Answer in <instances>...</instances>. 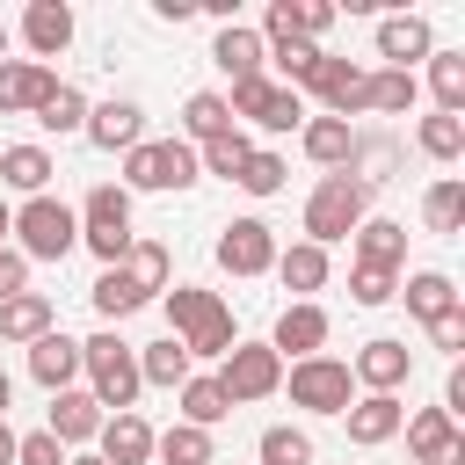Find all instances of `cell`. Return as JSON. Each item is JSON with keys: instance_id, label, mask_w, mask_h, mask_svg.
I'll return each instance as SVG.
<instances>
[{"instance_id": "cell-1", "label": "cell", "mask_w": 465, "mask_h": 465, "mask_svg": "<svg viewBox=\"0 0 465 465\" xmlns=\"http://www.w3.org/2000/svg\"><path fill=\"white\" fill-rule=\"evenodd\" d=\"M160 305H167V334L189 349V363L196 356H218L225 363V349L240 341L232 334V305L218 291H203V283H174V291H160Z\"/></svg>"}, {"instance_id": "cell-2", "label": "cell", "mask_w": 465, "mask_h": 465, "mask_svg": "<svg viewBox=\"0 0 465 465\" xmlns=\"http://www.w3.org/2000/svg\"><path fill=\"white\" fill-rule=\"evenodd\" d=\"M80 371H87V392H94V407L102 414H131L138 407V349L116 334V327H102V334H87L80 341Z\"/></svg>"}, {"instance_id": "cell-3", "label": "cell", "mask_w": 465, "mask_h": 465, "mask_svg": "<svg viewBox=\"0 0 465 465\" xmlns=\"http://www.w3.org/2000/svg\"><path fill=\"white\" fill-rule=\"evenodd\" d=\"M196 182H203L196 174V145H182V138H138L124 153V189L131 196H182Z\"/></svg>"}, {"instance_id": "cell-4", "label": "cell", "mask_w": 465, "mask_h": 465, "mask_svg": "<svg viewBox=\"0 0 465 465\" xmlns=\"http://www.w3.org/2000/svg\"><path fill=\"white\" fill-rule=\"evenodd\" d=\"M73 218H80V247H87L102 269H116V262L131 254V240H138V232H131V189H124V182H94Z\"/></svg>"}, {"instance_id": "cell-5", "label": "cell", "mask_w": 465, "mask_h": 465, "mask_svg": "<svg viewBox=\"0 0 465 465\" xmlns=\"http://www.w3.org/2000/svg\"><path fill=\"white\" fill-rule=\"evenodd\" d=\"M363 218H371V189H363L356 174H320V182H312V196H305V240H312V247L349 240Z\"/></svg>"}, {"instance_id": "cell-6", "label": "cell", "mask_w": 465, "mask_h": 465, "mask_svg": "<svg viewBox=\"0 0 465 465\" xmlns=\"http://www.w3.org/2000/svg\"><path fill=\"white\" fill-rule=\"evenodd\" d=\"M15 254L22 262H65L73 247H80V218H73V203H58V196H29V203H15Z\"/></svg>"}, {"instance_id": "cell-7", "label": "cell", "mask_w": 465, "mask_h": 465, "mask_svg": "<svg viewBox=\"0 0 465 465\" xmlns=\"http://www.w3.org/2000/svg\"><path fill=\"white\" fill-rule=\"evenodd\" d=\"M225 109H232V124H254V131H269V138H283V131H298L305 124V94L298 87H283V80H240L232 94H225Z\"/></svg>"}, {"instance_id": "cell-8", "label": "cell", "mask_w": 465, "mask_h": 465, "mask_svg": "<svg viewBox=\"0 0 465 465\" xmlns=\"http://www.w3.org/2000/svg\"><path fill=\"white\" fill-rule=\"evenodd\" d=\"M211 378L225 385L232 407H254V400H276V392H283V356H276L269 341H232Z\"/></svg>"}, {"instance_id": "cell-9", "label": "cell", "mask_w": 465, "mask_h": 465, "mask_svg": "<svg viewBox=\"0 0 465 465\" xmlns=\"http://www.w3.org/2000/svg\"><path fill=\"white\" fill-rule=\"evenodd\" d=\"M283 392H291V407H305V414H349L356 378H349L341 356H305V363H283Z\"/></svg>"}, {"instance_id": "cell-10", "label": "cell", "mask_w": 465, "mask_h": 465, "mask_svg": "<svg viewBox=\"0 0 465 465\" xmlns=\"http://www.w3.org/2000/svg\"><path fill=\"white\" fill-rule=\"evenodd\" d=\"M298 94H312V102H320V116L356 124V116H363V65H349V58L320 51V58H312V73L298 80Z\"/></svg>"}, {"instance_id": "cell-11", "label": "cell", "mask_w": 465, "mask_h": 465, "mask_svg": "<svg viewBox=\"0 0 465 465\" xmlns=\"http://www.w3.org/2000/svg\"><path fill=\"white\" fill-rule=\"evenodd\" d=\"M218 269L225 276H269L276 269V225L269 218H232L218 232Z\"/></svg>"}, {"instance_id": "cell-12", "label": "cell", "mask_w": 465, "mask_h": 465, "mask_svg": "<svg viewBox=\"0 0 465 465\" xmlns=\"http://www.w3.org/2000/svg\"><path fill=\"white\" fill-rule=\"evenodd\" d=\"M327 334H334L327 305H320V298H298V305H283V312H276L269 349H276V356H291V363H305V356H327Z\"/></svg>"}, {"instance_id": "cell-13", "label": "cell", "mask_w": 465, "mask_h": 465, "mask_svg": "<svg viewBox=\"0 0 465 465\" xmlns=\"http://www.w3.org/2000/svg\"><path fill=\"white\" fill-rule=\"evenodd\" d=\"M80 138H87L94 153H131V145L145 138V109H138L131 94H109V102H87V124H80Z\"/></svg>"}, {"instance_id": "cell-14", "label": "cell", "mask_w": 465, "mask_h": 465, "mask_svg": "<svg viewBox=\"0 0 465 465\" xmlns=\"http://www.w3.org/2000/svg\"><path fill=\"white\" fill-rule=\"evenodd\" d=\"M349 378H356L363 392H400V385L414 378V349H407L400 334H378V341H363V349L349 356Z\"/></svg>"}, {"instance_id": "cell-15", "label": "cell", "mask_w": 465, "mask_h": 465, "mask_svg": "<svg viewBox=\"0 0 465 465\" xmlns=\"http://www.w3.org/2000/svg\"><path fill=\"white\" fill-rule=\"evenodd\" d=\"M102 407H94V392L87 385H65V392H51V407H44V429L65 443V450H87L94 436H102Z\"/></svg>"}, {"instance_id": "cell-16", "label": "cell", "mask_w": 465, "mask_h": 465, "mask_svg": "<svg viewBox=\"0 0 465 465\" xmlns=\"http://www.w3.org/2000/svg\"><path fill=\"white\" fill-rule=\"evenodd\" d=\"M400 429H407L414 465H465V436H458V421H450L443 407H414Z\"/></svg>"}, {"instance_id": "cell-17", "label": "cell", "mask_w": 465, "mask_h": 465, "mask_svg": "<svg viewBox=\"0 0 465 465\" xmlns=\"http://www.w3.org/2000/svg\"><path fill=\"white\" fill-rule=\"evenodd\" d=\"M73 7L65 0H29L22 7V44H29V58L36 65H51V58H65V44H73Z\"/></svg>"}, {"instance_id": "cell-18", "label": "cell", "mask_w": 465, "mask_h": 465, "mask_svg": "<svg viewBox=\"0 0 465 465\" xmlns=\"http://www.w3.org/2000/svg\"><path fill=\"white\" fill-rule=\"evenodd\" d=\"M341 421H349V443H356V450H378V443H392V436H400L407 407H400V392H356Z\"/></svg>"}, {"instance_id": "cell-19", "label": "cell", "mask_w": 465, "mask_h": 465, "mask_svg": "<svg viewBox=\"0 0 465 465\" xmlns=\"http://www.w3.org/2000/svg\"><path fill=\"white\" fill-rule=\"evenodd\" d=\"M51 87H58L51 65H36V58H0V116H36Z\"/></svg>"}, {"instance_id": "cell-20", "label": "cell", "mask_w": 465, "mask_h": 465, "mask_svg": "<svg viewBox=\"0 0 465 465\" xmlns=\"http://www.w3.org/2000/svg\"><path fill=\"white\" fill-rule=\"evenodd\" d=\"M429 51H436L429 15H385V22H378V58H385L392 73H414V58H429Z\"/></svg>"}, {"instance_id": "cell-21", "label": "cell", "mask_w": 465, "mask_h": 465, "mask_svg": "<svg viewBox=\"0 0 465 465\" xmlns=\"http://www.w3.org/2000/svg\"><path fill=\"white\" fill-rule=\"evenodd\" d=\"M51 174H58L51 145H0V196H7V189H15L22 203H29V196H51Z\"/></svg>"}, {"instance_id": "cell-22", "label": "cell", "mask_w": 465, "mask_h": 465, "mask_svg": "<svg viewBox=\"0 0 465 465\" xmlns=\"http://www.w3.org/2000/svg\"><path fill=\"white\" fill-rule=\"evenodd\" d=\"M94 458L102 465H153V421L131 407V414H109L102 436H94Z\"/></svg>"}, {"instance_id": "cell-23", "label": "cell", "mask_w": 465, "mask_h": 465, "mask_svg": "<svg viewBox=\"0 0 465 465\" xmlns=\"http://www.w3.org/2000/svg\"><path fill=\"white\" fill-rule=\"evenodd\" d=\"M211 65L240 87V80H262L269 65H262V36L247 29V22H218V36H211Z\"/></svg>"}, {"instance_id": "cell-24", "label": "cell", "mask_w": 465, "mask_h": 465, "mask_svg": "<svg viewBox=\"0 0 465 465\" xmlns=\"http://www.w3.org/2000/svg\"><path fill=\"white\" fill-rule=\"evenodd\" d=\"M298 145H305V160H312V167H327V174H349L356 124H341V116H305V124H298Z\"/></svg>"}, {"instance_id": "cell-25", "label": "cell", "mask_w": 465, "mask_h": 465, "mask_svg": "<svg viewBox=\"0 0 465 465\" xmlns=\"http://www.w3.org/2000/svg\"><path fill=\"white\" fill-rule=\"evenodd\" d=\"M283 291H291V305L298 298H312V291H327V276H334V262H327V247H312V240H298V247H276V269H269Z\"/></svg>"}, {"instance_id": "cell-26", "label": "cell", "mask_w": 465, "mask_h": 465, "mask_svg": "<svg viewBox=\"0 0 465 465\" xmlns=\"http://www.w3.org/2000/svg\"><path fill=\"white\" fill-rule=\"evenodd\" d=\"M349 247H356V262L363 269H407V225L400 218H363L356 232H349Z\"/></svg>"}, {"instance_id": "cell-27", "label": "cell", "mask_w": 465, "mask_h": 465, "mask_svg": "<svg viewBox=\"0 0 465 465\" xmlns=\"http://www.w3.org/2000/svg\"><path fill=\"white\" fill-rule=\"evenodd\" d=\"M29 378H36L44 392H65V385L80 378V341H73V334H58V327H51V334H36V341H29Z\"/></svg>"}, {"instance_id": "cell-28", "label": "cell", "mask_w": 465, "mask_h": 465, "mask_svg": "<svg viewBox=\"0 0 465 465\" xmlns=\"http://www.w3.org/2000/svg\"><path fill=\"white\" fill-rule=\"evenodd\" d=\"M189 371H196V363H189V349H182L174 334H160V341L138 349V385H153V392H182Z\"/></svg>"}, {"instance_id": "cell-29", "label": "cell", "mask_w": 465, "mask_h": 465, "mask_svg": "<svg viewBox=\"0 0 465 465\" xmlns=\"http://www.w3.org/2000/svg\"><path fill=\"white\" fill-rule=\"evenodd\" d=\"M51 327H58V305H51L44 291H15V298L0 305V341H22V349H29V341L51 334Z\"/></svg>"}, {"instance_id": "cell-30", "label": "cell", "mask_w": 465, "mask_h": 465, "mask_svg": "<svg viewBox=\"0 0 465 465\" xmlns=\"http://www.w3.org/2000/svg\"><path fill=\"white\" fill-rule=\"evenodd\" d=\"M414 102H421V80L414 73H392V65L363 73V116H407Z\"/></svg>"}, {"instance_id": "cell-31", "label": "cell", "mask_w": 465, "mask_h": 465, "mask_svg": "<svg viewBox=\"0 0 465 465\" xmlns=\"http://www.w3.org/2000/svg\"><path fill=\"white\" fill-rule=\"evenodd\" d=\"M225 131H232L225 94H218V87H196V94L182 102V145H211V138H225Z\"/></svg>"}, {"instance_id": "cell-32", "label": "cell", "mask_w": 465, "mask_h": 465, "mask_svg": "<svg viewBox=\"0 0 465 465\" xmlns=\"http://www.w3.org/2000/svg\"><path fill=\"white\" fill-rule=\"evenodd\" d=\"M400 298H407V312H414L421 327H429L436 312H450V305H465V298H458V283H450L443 269H414V276H400Z\"/></svg>"}, {"instance_id": "cell-33", "label": "cell", "mask_w": 465, "mask_h": 465, "mask_svg": "<svg viewBox=\"0 0 465 465\" xmlns=\"http://www.w3.org/2000/svg\"><path fill=\"white\" fill-rule=\"evenodd\" d=\"M174 400H182V421H189V429H218V421L232 414V400H225V385H218L211 371H189V385H182Z\"/></svg>"}, {"instance_id": "cell-34", "label": "cell", "mask_w": 465, "mask_h": 465, "mask_svg": "<svg viewBox=\"0 0 465 465\" xmlns=\"http://www.w3.org/2000/svg\"><path fill=\"white\" fill-rule=\"evenodd\" d=\"M153 458L160 465H218V443H211V429L174 421V429H153Z\"/></svg>"}, {"instance_id": "cell-35", "label": "cell", "mask_w": 465, "mask_h": 465, "mask_svg": "<svg viewBox=\"0 0 465 465\" xmlns=\"http://www.w3.org/2000/svg\"><path fill=\"white\" fill-rule=\"evenodd\" d=\"M116 269H124L145 298H160V291H167V276H174V254H167V240H131V254H124Z\"/></svg>"}, {"instance_id": "cell-36", "label": "cell", "mask_w": 465, "mask_h": 465, "mask_svg": "<svg viewBox=\"0 0 465 465\" xmlns=\"http://www.w3.org/2000/svg\"><path fill=\"white\" fill-rule=\"evenodd\" d=\"M429 94L436 116H465V51H429Z\"/></svg>"}, {"instance_id": "cell-37", "label": "cell", "mask_w": 465, "mask_h": 465, "mask_svg": "<svg viewBox=\"0 0 465 465\" xmlns=\"http://www.w3.org/2000/svg\"><path fill=\"white\" fill-rule=\"evenodd\" d=\"M414 145H421V160H436V167H450V160H465V116H421L414 124Z\"/></svg>"}, {"instance_id": "cell-38", "label": "cell", "mask_w": 465, "mask_h": 465, "mask_svg": "<svg viewBox=\"0 0 465 465\" xmlns=\"http://www.w3.org/2000/svg\"><path fill=\"white\" fill-rule=\"evenodd\" d=\"M87 298H94V312H102V320H109V327H116V320H131V312H138V305H153V298H145V291H138V283H131V276H124V269H102V276H94V291H87Z\"/></svg>"}, {"instance_id": "cell-39", "label": "cell", "mask_w": 465, "mask_h": 465, "mask_svg": "<svg viewBox=\"0 0 465 465\" xmlns=\"http://www.w3.org/2000/svg\"><path fill=\"white\" fill-rule=\"evenodd\" d=\"M247 153H254V138L232 124L225 138H211V145H196V174H218V182H232L240 167H247Z\"/></svg>"}, {"instance_id": "cell-40", "label": "cell", "mask_w": 465, "mask_h": 465, "mask_svg": "<svg viewBox=\"0 0 465 465\" xmlns=\"http://www.w3.org/2000/svg\"><path fill=\"white\" fill-rule=\"evenodd\" d=\"M36 124H44V131H58V138H73V131L87 124V94H80L73 80H58V87L44 94V109H36Z\"/></svg>"}, {"instance_id": "cell-41", "label": "cell", "mask_w": 465, "mask_h": 465, "mask_svg": "<svg viewBox=\"0 0 465 465\" xmlns=\"http://www.w3.org/2000/svg\"><path fill=\"white\" fill-rule=\"evenodd\" d=\"M283 174H291V160H283L276 145H254V153H247V167L232 174V189H247V196H276V189H283Z\"/></svg>"}, {"instance_id": "cell-42", "label": "cell", "mask_w": 465, "mask_h": 465, "mask_svg": "<svg viewBox=\"0 0 465 465\" xmlns=\"http://www.w3.org/2000/svg\"><path fill=\"white\" fill-rule=\"evenodd\" d=\"M421 218H429V232H458V225H465V182H458V174L429 182V196H421Z\"/></svg>"}, {"instance_id": "cell-43", "label": "cell", "mask_w": 465, "mask_h": 465, "mask_svg": "<svg viewBox=\"0 0 465 465\" xmlns=\"http://www.w3.org/2000/svg\"><path fill=\"white\" fill-rule=\"evenodd\" d=\"M254 465H312V436H305V429H291V421H276V429H262Z\"/></svg>"}, {"instance_id": "cell-44", "label": "cell", "mask_w": 465, "mask_h": 465, "mask_svg": "<svg viewBox=\"0 0 465 465\" xmlns=\"http://www.w3.org/2000/svg\"><path fill=\"white\" fill-rule=\"evenodd\" d=\"M349 298H356V305H392V298H400V276L356 262V269H349Z\"/></svg>"}, {"instance_id": "cell-45", "label": "cell", "mask_w": 465, "mask_h": 465, "mask_svg": "<svg viewBox=\"0 0 465 465\" xmlns=\"http://www.w3.org/2000/svg\"><path fill=\"white\" fill-rule=\"evenodd\" d=\"M15 465H65V443L51 429H29V436H15Z\"/></svg>"}, {"instance_id": "cell-46", "label": "cell", "mask_w": 465, "mask_h": 465, "mask_svg": "<svg viewBox=\"0 0 465 465\" xmlns=\"http://www.w3.org/2000/svg\"><path fill=\"white\" fill-rule=\"evenodd\" d=\"M429 349H443V356H458V349H465V305H450V312H436V320H429Z\"/></svg>"}, {"instance_id": "cell-47", "label": "cell", "mask_w": 465, "mask_h": 465, "mask_svg": "<svg viewBox=\"0 0 465 465\" xmlns=\"http://www.w3.org/2000/svg\"><path fill=\"white\" fill-rule=\"evenodd\" d=\"M15 291H29V262H22L15 247H0V305H7Z\"/></svg>"}, {"instance_id": "cell-48", "label": "cell", "mask_w": 465, "mask_h": 465, "mask_svg": "<svg viewBox=\"0 0 465 465\" xmlns=\"http://www.w3.org/2000/svg\"><path fill=\"white\" fill-rule=\"evenodd\" d=\"M443 414H450V421L465 414V371H450V378H443Z\"/></svg>"}, {"instance_id": "cell-49", "label": "cell", "mask_w": 465, "mask_h": 465, "mask_svg": "<svg viewBox=\"0 0 465 465\" xmlns=\"http://www.w3.org/2000/svg\"><path fill=\"white\" fill-rule=\"evenodd\" d=\"M153 15H160V22H189V15H196V0H153Z\"/></svg>"}, {"instance_id": "cell-50", "label": "cell", "mask_w": 465, "mask_h": 465, "mask_svg": "<svg viewBox=\"0 0 465 465\" xmlns=\"http://www.w3.org/2000/svg\"><path fill=\"white\" fill-rule=\"evenodd\" d=\"M0 465H15V429L0 421Z\"/></svg>"}, {"instance_id": "cell-51", "label": "cell", "mask_w": 465, "mask_h": 465, "mask_svg": "<svg viewBox=\"0 0 465 465\" xmlns=\"http://www.w3.org/2000/svg\"><path fill=\"white\" fill-rule=\"evenodd\" d=\"M7 400H15V378L0 371V421H7Z\"/></svg>"}, {"instance_id": "cell-52", "label": "cell", "mask_w": 465, "mask_h": 465, "mask_svg": "<svg viewBox=\"0 0 465 465\" xmlns=\"http://www.w3.org/2000/svg\"><path fill=\"white\" fill-rule=\"evenodd\" d=\"M7 225H15V203L0 196V247H7Z\"/></svg>"}, {"instance_id": "cell-53", "label": "cell", "mask_w": 465, "mask_h": 465, "mask_svg": "<svg viewBox=\"0 0 465 465\" xmlns=\"http://www.w3.org/2000/svg\"><path fill=\"white\" fill-rule=\"evenodd\" d=\"M65 465H102V458L94 450H65Z\"/></svg>"}, {"instance_id": "cell-54", "label": "cell", "mask_w": 465, "mask_h": 465, "mask_svg": "<svg viewBox=\"0 0 465 465\" xmlns=\"http://www.w3.org/2000/svg\"><path fill=\"white\" fill-rule=\"evenodd\" d=\"M7 44H15V36H7V22H0V58H7Z\"/></svg>"}]
</instances>
